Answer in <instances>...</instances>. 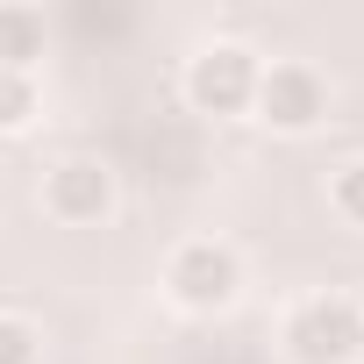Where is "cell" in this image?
Returning a JSON list of instances; mask_svg holds the SVG:
<instances>
[{
    "label": "cell",
    "instance_id": "8",
    "mask_svg": "<svg viewBox=\"0 0 364 364\" xmlns=\"http://www.w3.org/2000/svg\"><path fill=\"white\" fill-rule=\"evenodd\" d=\"M336 215H343V222H357V229H364V157H357V164H343V171H336Z\"/></svg>",
    "mask_w": 364,
    "mask_h": 364
},
{
    "label": "cell",
    "instance_id": "3",
    "mask_svg": "<svg viewBox=\"0 0 364 364\" xmlns=\"http://www.w3.org/2000/svg\"><path fill=\"white\" fill-rule=\"evenodd\" d=\"M257 72H264V65H257L243 43H208V50L186 65V100H193L200 114H250Z\"/></svg>",
    "mask_w": 364,
    "mask_h": 364
},
{
    "label": "cell",
    "instance_id": "9",
    "mask_svg": "<svg viewBox=\"0 0 364 364\" xmlns=\"http://www.w3.org/2000/svg\"><path fill=\"white\" fill-rule=\"evenodd\" d=\"M0 364H36V328L0 314Z\"/></svg>",
    "mask_w": 364,
    "mask_h": 364
},
{
    "label": "cell",
    "instance_id": "4",
    "mask_svg": "<svg viewBox=\"0 0 364 364\" xmlns=\"http://www.w3.org/2000/svg\"><path fill=\"white\" fill-rule=\"evenodd\" d=\"M257 122H272L279 136H307L321 114H328V86L307 72V65H272L257 72Z\"/></svg>",
    "mask_w": 364,
    "mask_h": 364
},
{
    "label": "cell",
    "instance_id": "1",
    "mask_svg": "<svg viewBox=\"0 0 364 364\" xmlns=\"http://www.w3.org/2000/svg\"><path fill=\"white\" fill-rule=\"evenodd\" d=\"M357 350H364V314L350 300L321 293V300H300L286 314V357L293 364H357Z\"/></svg>",
    "mask_w": 364,
    "mask_h": 364
},
{
    "label": "cell",
    "instance_id": "7",
    "mask_svg": "<svg viewBox=\"0 0 364 364\" xmlns=\"http://www.w3.org/2000/svg\"><path fill=\"white\" fill-rule=\"evenodd\" d=\"M36 122V79H22V72H0V129H29Z\"/></svg>",
    "mask_w": 364,
    "mask_h": 364
},
{
    "label": "cell",
    "instance_id": "2",
    "mask_svg": "<svg viewBox=\"0 0 364 364\" xmlns=\"http://www.w3.org/2000/svg\"><path fill=\"white\" fill-rule=\"evenodd\" d=\"M164 293L186 307V314H222L243 293L236 250H222V243H178L171 264H164Z\"/></svg>",
    "mask_w": 364,
    "mask_h": 364
},
{
    "label": "cell",
    "instance_id": "6",
    "mask_svg": "<svg viewBox=\"0 0 364 364\" xmlns=\"http://www.w3.org/2000/svg\"><path fill=\"white\" fill-rule=\"evenodd\" d=\"M43 58V15L22 8V0H0V72H22Z\"/></svg>",
    "mask_w": 364,
    "mask_h": 364
},
{
    "label": "cell",
    "instance_id": "5",
    "mask_svg": "<svg viewBox=\"0 0 364 364\" xmlns=\"http://www.w3.org/2000/svg\"><path fill=\"white\" fill-rule=\"evenodd\" d=\"M43 208L58 222H100L114 208V171L93 164V157H65L50 178H43Z\"/></svg>",
    "mask_w": 364,
    "mask_h": 364
}]
</instances>
